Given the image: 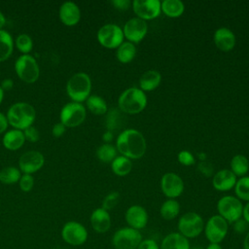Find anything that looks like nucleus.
Segmentation results:
<instances>
[{"mask_svg":"<svg viewBox=\"0 0 249 249\" xmlns=\"http://www.w3.org/2000/svg\"><path fill=\"white\" fill-rule=\"evenodd\" d=\"M86 116L85 106L82 103L72 101L61 108L59 119L60 123L66 127H76L84 123Z\"/></svg>","mask_w":249,"mask_h":249,"instance_id":"nucleus-9","label":"nucleus"},{"mask_svg":"<svg viewBox=\"0 0 249 249\" xmlns=\"http://www.w3.org/2000/svg\"><path fill=\"white\" fill-rule=\"evenodd\" d=\"M18 184H19V188L22 192H29L33 188L34 178L31 174H23L20 176Z\"/></svg>","mask_w":249,"mask_h":249,"instance_id":"nucleus-38","label":"nucleus"},{"mask_svg":"<svg viewBox=\"0 0 249 249\" xmlns=\"http://www.w3.org/2000/svg\"><path fill=\"white\" fill-rule=\"evenodd\" d=\"M231 170L237 177H243L249 170V160L243 155H235L231 160Z\"/></svg>","mask_w":249,"mask_h":249,"instance_id":"nucleus-30","label":"nucleus"},{"mask_svg":"<svg viewBox=\"0 0 249 249\" xmlns=\"http://www.w3.org/2000/svg\"><path fill=\"white\" fill-rule=\"evenodd\" d=\"M98 43L106 49H117L124 42V32L121 26L115 23H107L97 31Z\"/></svg>","mask_w":249,"mask_h":249,"instance_id":"nucleus-10","label":"nucleus"},{"mask_svg":"<svg viewBox=\"0 0 249 249\" xmlns=\"http://www.w3.org/2000/svg\"><path fill=\"white\" fill-rule=\"evenodd\" d=\"M204 233L210 243H221L229 231L228 222L220 215L211 216L204 225Z\"/></svg>","mask_w":249,"mask_h":249,"instance_id":"nucleus-11","label":"nucleus"},{"mask_svg":"<svg viewBox=\"0 0 249 249\" xmlns=\"http://www.w3.org/2000/svg\"><path fill=\"white\" fill-rule=\"evenodd\" d=\"M8 124L9 123H8L7 117L4 114L0 113V134L3 132H6L8 128Z\"/></svg>","mask_w":249,"mask_h":249,"instance_id":"nucleus-45","label":"nucleus"},{"mask_svg":"<svg viewBox=\"0 0 249 249\" xmlns=\"http://www.w3.org/2000/svg\"><path fill=\"white\" fill-rule=\"evenodd\" d=\"M243 249H249V231L246 233L243 240Z\"/></svg>","mask_w":249,"mask_h":249,"instance_id":"nucleus-49","label":"nucleus"},{"mask_svg":"<svg viewBox=\"0 0 249 249\" xmlns=\"http://www.w3.org/2000/svg\"><path fill=\"white\" fill-rule=\"evenodd\" d=\"M86 104H87V108L94 115L101 116L107 113L108 111L106 101L104 100V98H102L99 95H95V94L89 95L86 100Z\"/></svg>","mask_w":249,"mask_h":249,"instance_id":"nucleus-29","label":"nucleus"},{"mask_svg":"<svg viewBox=\"0 0 249 249\" xmlns=\"http://www.w3.org/2000/svg\"><path fill=\"white\" fill-rule=\"evenodd\" d=\"M124 219L128 227L140 231L147 226L148 213L143 206L134 204L126 209Z\"/></svg>","mask_w":249,"mask_h":249,"instance_id":"nucleus-17","label":"nucleus"},{"mask_svg":"<svg viewBox=\"0 0 249 249\" xmlns=\"http://www.w3.org/2000/svg\"><path fill=\"white\" fill-rule=\"evenodd\" d=\"M136 55V47L134 44L126 41L123 42L118 48L116 52L117 59L122 63H128Z\"/></svg>","mask_w":249,"mask_h":249,"instance_id":"nucleus-27","label":"nucleus"},{"mask_svg":"<svg viewBox=\"0 0 249 249\" xmlns=\"http://www.w3.org/2000/svg\"><path fill=\"white\" fill-rule=\"evenodd\" d=\"M191 249H198V248H191Z\"/></svg>","mask_w":249,"mask_h":249,"instance_id":"nucleus-53","label":"nucleus"},{"mask_svg":"<svg viewBox=\"0 0 249 249\" xmlns=\"http://www.w3.org/2000/svg\"><path fill=\"white\" fill-rule=\"evenodd\" d=\"M25 142V137L22 130L10 129L4 133L2 143L3 146L10 151H17L20 149Z\"/></svg>","mask_w":249,"mask_h":249,"instance_id":"nucleus-23","label":"nucleus"},{"mask_svg":"<svg viewBox=\"0 0 249 249\" xmlns=\"http://www.w3.org/2000/svg\"><path fill=\"white\" fill-rule=\"evenodd\" d=\"M161 82V75L159 71L151 69L144 72L139 78V87L143 91L156 89Z\"/></svg>","mask_w":249,"mask_h":249,"instance_id":"nucleus-24","label":"nucleus"},{"mask_svg":"<svg viewBox=\"0 0 249 249\" xmlns=\"http://www.w3.org/2000/svg\"><path fill=\"white\" fill-rule=\"evenodd\" d=\"M204 229V221L202 217L196 212H187L183 214L178 221V232L190 238L198 236Z\"/></svg>","mask_w":249,"mask_h":249,"instance_id":"nucleus-7","label":"nucleus"},{"mask_svg":"<svg viewBox=\"0 0 249 249\" xmlns=\"http://www.w3.org/2000/svg\"><path fill=\"white\" fill-rule=\"evenodd\" d=\"M111 3L117 10L120 11L127 10L130 5V2L128 0H113Z\"/></svg>","mask_w":249,"mask_h":249,"instance_id":"nucleus-44","label":"nucleus"},{"mask_svg":"<svg viewBox=\"0 0 249 249\" xmlns=\"http://www.w3.org/2000/svg\"><path fill=\"white\" fill-rule=\"evenodd\" d=\"M113 133H112V131H110V130H107V131H105L104 133H103V135H102V139H103V141L105 142V143H110L112 140H113Z\"/></svg>","mask_w":249,"mask_h":249,"instance_id":"nucleus-47","label":"nucleus"},{"mask_svg":"<svg viewBox=\"0 0 249 249\" xmlns=\"http://www.w3.org/2000/svg\"><path fill=\"white\" fill-rule=\"evenodd\" d=\"M116 148L122 156L129 160H138L145 155L147 144L144 135L139 130L127 128L118 135Z\"/></svg>","mask_w":249,"mask_h":249,"instance_id":"nucleus-1","label":"nucleus"},{"mask_svg":"<svg viewBox=\"0 0 249 249\" xmlns=\"http://www.w3.org/2000/svg\"><path fill=\"white\" fill-rule=\"evenodd\" d=\"M61 237L66 243L73 246H79L87 241L88 231L81 223L69 221L62 227Z\"/></svg>","mask_w":249,"mask_h":249,"instance_id":"nucleus-12","label":"nucleus"},{"mask_svg":"<svg viewBox=\"0 0 249 249\" xmlns=\"http://www.w3.org/2000/svg\"><path fill=\"white\" fill-rule=\"evenodd\" d=\"M117 148L114 145L110 143H104L97 148L96 157L102 162H112L117 157Z\"/></svg>","mask_w":249,"mask_h":249,"instance_id":"nucleus-32","label":"nucleus"},{"mask_svg":"<svg viewBox=\"0 0 249 249\" xmlns=\"http://www.w3.org/2000/svg\"><path fill=\"white\" fill-rule=\"evenodd\" d=\"M237 179L231 169H221L214 174L212 179V186L215 190L220 192H227L234 188Z\"/></svg>","mask_w":249,"mask_h":249,"instance_id":"nucleus-20","label":"nucleus"},{"mask_svg":"<svg viewBox=\"0 0 249 249\" xmlns=\"http://www.w3.org/2000/svg\"><path fill=\"white\" fill-rule=\"evenodd\" d=\"M119 200H120V194L118 192H111L104 197L102 201V208L109 211L118 204Z\"/></svg>","mask_w":249,"mask_h":249,"instance_id":"nucleus-36","label":"nucleus"},{"mask_svg":"<svg viewBox=\"0 0 249 249\" xmlns=\"http://www.w3.org/2000/svg\"><path fill=\"white\" fill-rule=\"evenodd\" d=\"M90 91L91 80L87 73L78 72L67 81L66 92L73 102L86 101L90 95Z\"/></svg>","mask_w":249,"mask_h":249,"instance_id":"nucleus-4","label":"nucleus"},{"mask_svg":"<svg viewBox=\"0 0 249 249\" xmlns=\"http://www.w3.org/2000/svg\"><path fill=\"white\" fill-rule=\"evenodd\" d=\"M131 5L137 18L145 21L158 18L161 13L160 2L159 0H134Z\"/></svg>","mask_w":249,"mask_h":249,"instance_id":"nucleus-13","label":"nucleus"},{"mask_svg":"<svg viewBox=\"0 0 249 249\" xmlns=\"http://www.w3.org/2000/svg\"><path fill=\"white\" fill-rule=\"evenodd\" d=\"M142 241L140 231L130 227L117 230L112 237V245L115 249H137Z\"/></svg>","mask_w":249,"mask_h":249,"instance_id":"nucleus-8","label":"nucleus"},{"mask_svg":"<svg viewBox=\"0 0 249 249\" xmlns=\"http://www.w3.org/2000/svg\"><path fill=\"white\" fill-rule=\"evenodd\" d=\"M23 134H24V137H25V140L29 141V142H37L38 139H39V131L37 130L36 127H34L33 125L25 128L23 130Z\"/></svg>","mask_w":249,"mask_h":249,"instance_id":"nucleus-39","label":"nucleus"},{"mask_svg":"<svg viewBox=\"0 0 249 249\" xmlns=\"http://www.w3.org/2000/svg\"><path fill=\"white\" fill-rule=\"evenodd\" d=\"M15 70L18 77L27 84L36 82L40 75L39 65L30 54H21L15 63Z\"/></svg>","mask_w":249,"mask_h":249,"instance_id":"nucleus-6","label":"nucleus"},{"mask_svg":"<svg viewBox=\"0 0 249 249\" xmlns=\"http://www.w3.org/2000/svg\"><path fill=\"white\" fill-rule=\"evenodd\" d=\"M242 217H243V219L249 224V201L245 204V206H243Z\"/></svg>","mask_w":249,"mask_h":249,"instance_id":"nucleus-48","label":"nucleus"},{"mask_svg":"<svg viewBox=\"0 0 249 249\" xmlns=\"http://www.w3.org/2000/svg\"><path fill=\"white\" fill-rule=\"evenodd\" d=\"M206 249H223L219 243H209Z\"/></svg>","mask_w":249,"mask_h":249,"instance_id":"nucleus-50","label":"nucleus"},{"mask_svg":"<svg viewBox=\"0 0 249 249\" xmlns=\"http://www.w3.org/2000/svg\"><path fill=\"white\" fill-rule=\"evenodd\" d=\"M218 215L224 218L228 224H233L242 217L243 205L236 196H224L217 202Z\"/></svg>","mask_w":249,"mask_h":249,"instance_id":"nucleus-5","label":"nucleus"},{"mask_svg":"<svg viewBox=\"0 0 249 249\" xmlns=\"http://www.w3.org/2000/svg\"><path fill=\"white\" fill-rule=\"evenodd\" d=\"M213 41L215 46L222 52H230L235 46V35L227 27L218 28L213 35Z\"/></svg>","mask_w":249,"mask_h":249,"instance_id":"nucleus-19","label":"nucleus"},{"mask_svg":"<svg viewBox=\"0 0 249 249\" xmlns=\"http://www.w3.org/2000/svg\"><path fill=\"white\" fill-rule=\"evenodd\" d=\"M234 193L238 199L249 201V176L240 177L235 183Z\"/></svg>","mask_w":249,"mask_h":249,"instance_id":"nucleus-34","label":"nucleus"},{"mask_svg":"<svg viewBox=\"0 0 249 249\" xmlns=\"http://www.w3.org/2000/svg\"><path fill=\"white\" fill-rule=\"evenodd\" d=\"M160 7L161 12L169 18H179L185 11V5L180 0H163Z\"/></svg>","mask_w":249,"mask_h":249,"instance_id":"nucleus-25","label":"nucleus"},{"mask_svg":"<svg viewBox=\"0 0 249 249\" xmlns=\"http://www.w3.org/2000/svg\"><path fill=\"white\" fill-rule=\"evenodd\" d=\"M44 156L38 151H27L18 160L19 170L23 174H33L40 170L44 165Z\"/></svg>","mask_w":249,"mask_h":249,"instance_id":"nucleus-16","label":"nucleus"},{"mask_svg":"<svg viewBox=\"0 0 249 249\" xmlns=\"http://www.w3.org/2000/svg\"><path fill=\"white\" fill-rule=\"evenodd\" d=\"M118 117L119 114L116 110H113L111 112L108 113V116H107V121H106V126L108 128V130L112 131L113 129H115L118 125Z\"/></svg>","mask_w":249,"mask_h":249,"instance_id":"nucleus-40","label":"nucleus"},{"mask_svg":"<svg viewBox=\"0 0 249 249\" xmlns=\"http://www.w3.org/2000/svg\"><path fill=\"white\" fill-rule=\"evenodd\" d=\"M177 159H178V161L185 165V166H190V165H193L195 164L196 162V159L194 157V155L187 151V150H183V151H180L178 153V156H177Z\"/></svg>","mask_w":249,"mask_h":249,"instance_id":"nucleus-37","label":"nucleus"},{"mask_svg":"<svg viewBox=\"0 0 249 249\" xmlns=\"http://www.w3.org/2000/svg\"><path fill=\"white\" fill-rule=\"evenodd\" d=\"M124 36L132 44L140 43L148 32L147 22L139 18H132L128 19L123 28Z\"/></svg>","mask_w":249,"mask_h":249,"instance_id":"nucleus-14","label":"nucleus"},{"mask_svg":"<svg viewBox=\"0 0 249 249\" xmlns=\"http://www.w3.org/2000/svg\"><path fill=\"white\" fill-rule=\"evenodd\" d=\"M17 49L23 54H28L33 48V41L27 34H19L16 39Z\"/></svg>","mask_w":249,"mask_h":249,"instance_id":"nucleus-35","label":"nucleus"},{"mask_svg":"<svg viewBox=\"0 0 249 249\" xmlns=\"http://www.w3.org/2000/svg\"><path fill=\"white\" fill-rule=\"evenodd\" d=\"M147 106V96L138 88H129L124 90L118 98L119 109L126 114L134 115L142 112Z\"/></svg>","mask_w":249,"mask_h":249,"instance_id":"nucleus-3","label":"nucleus"},{"mask_svg":"<svg viewBox=\"0 0 249 249\" xmlns=\"http://www.w3.org/2000/svg\"><path fill=\"white\" fill-rule=\"evenodd\" d=\"M137 249H160V245L158 242L152 238L142 239Z\"/></svg>","mask_w":249,"mask_h":249,"instance_id":"nucleus-41","label":"nucleus"},{"mask_svg":"<svg viewBox=\"0 0 249 249\" xmlns=\"http://www.w3.org/2000/svg\"><path fill=\"white\" fill-rule=\"evenodd\" d=\"M58 17L64 25L74 26L80 21L81 11L77 4L71 1H67L59 7Z\"/></svg>","mask_w":249,"mask_h":249,"instance_id":"nucleus-18","label":"nucleus"},{"mask_svg":"<svg viewBox=\"0 0 249 249\" xmlns=\"http://www.w3.org/2000/svg\"><path fill=\"white\" fill-rule=\"evenodd\" d=\"M3 98H4V90L1 89V87H0V104L2 103V101H3Z\"/></svg>","mask_w":249,"mask_h":249,"instance_id":"nucleus-52","label":"nucleus"},{"mask_svg":"<svg viewBox=\"0 0 249 249\" xmlns=\"http://www.w3.org/2000/svg\"><path fill=\"white\" fill-rule=\"evenodd\" d=\"M5 23H6V18H5L4 15L0 12V30L3 28V26L5 25Z\"/></svg>","mask_w":249,"mask_h":249,"instance_id":"nucleus-51","label":"nucleus"},{"mask_svg":"<svg viewBox=\"0 0 249 249\" xmlns=\"http://www.w3.org/2000/svg\"><path fill=\"white\" fill-rule=\"evenodd\" d=\"M7 120L15 129L24 130L32 125L35 121L36 112L34 107L27 102H17L7 111Z\"/></svg>","mask_w":249,"mask_h":249,"instance_id":"nucleus-2","label":"nucleus"},{"mask_svg":"<svg viewBox=\"0 0 249 249\" xmlns=\"http://www.w3.org/2000/svg\"><path fill=\"white\" fill-rule=\"evenodd\" d=\"M160 189L165 196L174 199L182 195L184 182L179 175L173 172H167L160 179Z\"/></svg>","mask_w":249,"mask_h":249,"instance_id":"nucleus-15","label":"nucleus"},{"mask_svg":"<svg viewBox=\"0 0 249 249\" xmlns=\"http://www.w3.org/2000/svg\"></svg>","mask_w":249,"mask_h":249,"instance_id":"nucleus-54","label":"nucleus"},{"mask_svg":"<svg viewBox=\"0 0 249 249\" xmlns=\"http://www.w3.org/2000/svg\"><path fill=\"white\" fill-rule=\"evenodd\" d=\"M65 130H66V126H65L64 124H62L59 122V123L55 124L53 126V128H52V134H53V136H54V137H60V136H62V135L64 134Z\"/></svg>","mask_w":249,"mask_h":249,"instance_id":"nucleus-43","label":"nucleus"},{"mask_svg":"<svg viewBox=\"0 0 249 249\" xmlns=\"http://www.w3.org/2000/svg\"><path fill=\"white\" fill-rule=\"evenodd\" d=\"M180 212V204L176 199H166L160 208V216L166 220L171 221L175 219Z\"/></svg>","mask_w":249,"mask_h":249,"instance_id":"nucleus-28","label":"nucleus"},{"mask_svg":"<svg viewBox=\"0 0 249 249\" xmlns=\"http://www.w3.org/2000/svg\"><path fill=\"white\" fill-rule=\"evenodd\" d=\"M160 249H191V244L180 232H170L163 237Z\"/></svg>","mask_w":249,"mask_h":249,"instance_id":"nucleus-22","label":"nucleus"},{"mask_svg":"<svg viewBox=\"0 0 249 249\" xmlns=\"http://www.w3.org/2000/svg\"><path fill=\"white\" fill-rule=\"evenodd\" d=\"M14 50V40L12 35L4 30H0V62L8 59Z\"/></svg>","mask_w":249,"mask_h":249,"instance_id":"nucleus-26","label":"nucleus"},{"mask_svg":"<svg viewBox=\"0 0 249 249\" xmlns=\"http://www.w3.org/2000/svg\"><path fill=\"white\" fill-rule=\"evenodd\" d=\"M248 223L244 219H239L233 223V229L238 233H243L248 229Z\"/></svg>","mask_w":249,"mask_h":249,"instance_id":"nucleus-42","label":"nucleus"},{"mask_svg":"<svg viewBox=\"0 0 249 249\" xmlns=\"http://www.w3.org/2000/svg\"><path fill=\"white\" fill-rule=\"evenodd\" d=\"M20 176V170L14 166H7L0 170V182L6 185H11L18 182Z\"/></svg>","mask_w":249,"mask_h":249,"instance_id":"nucleus-33","label":"nucleus"},{"mask_svg":"<svg viewBox=\"0 0 249 249\" xmlns=\"http://www.w3.org/2000/svg\"><path fill=\"white\" fill-rule=\"evenodd\" d=\"M112 171L118 176L127 175L132 168V162L129 159L124 156H117L111 162Z\"/></svg>","mask_w":249,"mask_h":249,"instance_id":"nucleus-31","label":"nucleus"},{"mask_svg":"<svg viewBox=\"0 0 249 249\" xmlns=\"http://www.w3.org/2000/svg\"><path fill=\"white\" fill-rule=\"evenodd\" d=\"M89 221L92 229L98 233H104L111 228L110 214L102 207L96 208L92 211Z\"/></svg>","mask_w":249,"mask_h":249,"instance_id":"nucleus-21","label":"nucleus"},{"mask_svg":"<svg viewBox=\"0 0 249 249\" xmlns=\"http://www.w3.org/2000/svg\"><path fill=\"white\" fill-rule=\"evenodd\" d=\"M0 87H1V89H2L4 91H5V90H11V89H13V87H14V82H13L12 79H9V78L4 79V80L2 81Z\"/></svg>","mask_w":249,"mask_h":249,"instance_id":"nucleus-46","label":"nucleus"}]
</instances>
